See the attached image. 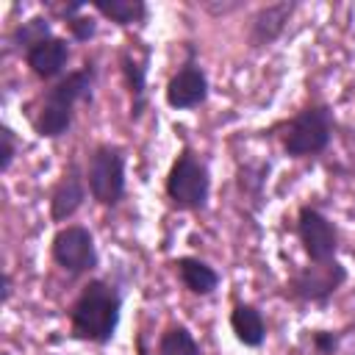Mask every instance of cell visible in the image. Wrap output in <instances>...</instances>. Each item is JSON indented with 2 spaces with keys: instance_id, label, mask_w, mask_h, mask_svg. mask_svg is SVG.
Masks as SVG:
<instances>
[{
  "instance_id": "3957f363",
  "label": "cell",
  "mask_w": 355,
  "mask_h": 355,
  "mask_svg": "<svg viewBox=\"0 0 355 355\" xmlns=\"http://www.w3.org/2000/svg\"><path fill=\"white\" fill-rule=\"evenodd\" d=\"M269 136H277L280 150L294 161L319 158L327 153L336 136V111L324 100H311L288 119L272 128Z\"/></svg>"
},
{
  "instance_id": "44dd1931",
  "label": "cell",
  "mask_w": 355,
  "mask_h": 355,
  "mask_svg": "<svg viewBox=\"0 0 355 355\" xmlns=\"http://www.w3.org/2000/svg\"><path fill=\"white\" fill-rule=\"evenodd\" d=\"M311 349L316 355H338L341 349V330H324V327H316L311 330Z\"/></svg>"
},
{
  "instance_id": "4fadbf2b",
  "label": "cell",
  "mask_w": 355,
  "mask_h": 355,
  "mask_svg": "<svg viewBox=\"0 0 355 355\" xmlns=\"http://www.w3.org/2000/svg\"><path fill=\"white\" fill-rule=\"evenodd\" d=\"M22 58L33 78H39L42 83H55L67 75V67L72 58V39L55 33V36L39 42L36 47H31Z\"/></svg>"
},
{
  "instance_id": "2e32d148",
  "label": "cell",
  "mask_w": 355,
  "mask_h": 355,
  "mask_svg": "<svg viewBox=\"0 0 355 355\" xmlns=\"http://www.w3.org/2000/svg\"><path fill=\"white\" fill-rule=\"evenodd\" d=\"M269 172H272V164H269V161H258V158L239 161V166H236V189H239L241 200H244L252 211H258V208L263 205Z\"/></svg>"
},
{
  "instance_id": "cb8c5ba5",
  "label": "cell",
  "mask_w": 355,
  "mask_h": 355,
  "mask_svg": "<svg viewBox=\"0 0 355 355\" xmlns=\"http://www.w3.org/2000/svg\"><path fill=\"white\" fill-rule=\"evenodd\" d=\"M202 8L208 11V14H230V11H236V8H241V3H202Z\"/></svg>"
},
{
  "instance_id": "ba28073f",
  "label": "cell",
  "mask_w": 355,
  "mask_h": 355,
  "mask_svg": "<svg viewBox=\"0 0 355 355\" xmlns=\"http://www.w3.org/2000/svg\"><path fill=\"white\" fill-rule=\"evenodd\" d=\"M211 94V80L205 67L200 64L194 42H183V61L180 67L169 75L164 86V100L172 111H194L208 103Z\"/></svg>"
},
{
  "instance_id": "d4e9b609",
  "label": "cell",
  "mask_w": 355,
  "mask_h": 355,
  "mask_svg": "<svg viewBox=\"0 0 355 355\" xmlns=\"http://www.w3.org/2000/svg\"><path fill=\"white\" fill-rule=\"evenodd\" d=\"M11 291H14V283H11V272L3 269V286H0V302L6 305L11 300Z\"/></svg>"
},
{
  "instance_id": "5b68a950",
  "label": "cell",
  "mask_w": 355,
  "mask_h": 355,
  "mask_svg": "<svg viewBox=\"0 0 355 355\" xmlns=\"http://www.w3.org/2000/svg\"><path fill=\"white\" fill-rule=\"evenodd\" d=\"M86 186L89 197L100 208H119L128 194V150L116 141H97L86 153Z\"/></svg>"
},
{
  "instance_id": "ffe728a7",
  "label": "cell",
  "mask_w": 355,
  "mask_h": 355,
  "mask_svg": "<svg viewBox=\"0 0 355 355\" xmlns=\"http://www.w3.org/2000/svg\"><path fill=\"white\" fill-rule=\"evenodd\" d=\"M64 25H67V31H69V39L78 42V44L92 42V39L97 36V31H100L97 17H92V14H86V11L78 14V17H72V19H67Z\"/></svg>"
},
{
  "instance_id": "7402d4cb",
  "label": "cell",
  "mask_w": 355,
  "mask_h": 355,
  "mask_svg": "<svg viewBox=\"0 0 355 355\" xmlns=\"http://www.w3.org/2000/svg\"><path fill=\"white\" fill-rule=\"evenodd\" d=\"M19 155V139L11 125H0V172L6 175L14 166V158Z\"/></svg>"
},
{
  "instance_id": "9c48e42d",
  "label": "cell",
  "mask_w": 355,
  "mask_h": 355,
  "mask_svg": "<svg viewBox=\"0 0 355 355\" xmlns=\"http://www.w3.org/2000/svg\"><path fill=\"white\" fill-rule=\"evenodd\" d=\"M294 233H297V241H300L308 263L336 261L338 244H341L338 225L322 208H316L311 202L300 205L297 208V216H294Z\"/></svg>"
},
{
  "instance_id": "52a82bcc",
  "label": "cell",
  "mask_w": 355,
  "mask_h": 355,
  "mask_svg": "<svg viewBox=\"0 0 355 355\" xmlns=\"http://www.w3.org/2000/svg\"><path fill=\"white\" fill-rule=\"evenodd\" d=\"M50 261L67 277H86L100 266V250L94 233L86 225H61L50 239Z\"/></svg>"
},
{
  "instance_id": "9a60e30c",
  "label": "cell",
  "mask_w": 355,
  "mask_h": 355,
  "mask_svg": "<svg viewBox=\"0 0 355 355\" xmlns=\"http://www.w3.org/2000/svg\"><path fill=\"white\" fill-rule=\"evenodd\" d=\"M227 324H230V333L233 338L247 347V349H258L266 344V316L263 311L255 305V302H236L230 308V316H227Z\"/></svg>"
},
{
  "instance_id": "277c9868",
  "label": "cell",
  "mask_w": 355,
  "mask_h": 355,
  "mask_svg": "<svg viewBox=\"0 0 355 355\" xmlns=\"http://www.w3.org/2000/svg\"><path fill=\"white\" fill-rule=\"evenodd\" d=\"M211 166L208 161L189 144L180 147L175 161L169 164V172L164 178V194L175 211L200 214L211 202Z\"/></svg>"
},
{
  "instance_id": "30bf717a",
  "label": "cell",
  "mask_w": 355,
  "mask_h": 355,
  "mask_svg": "<svg viewBox=\"0 0 355 355\" xmlns=\"http://www.w3.org/2000/svg\"><path fill=\"white\" fill-rule=\"evenodd\" d=\"M150 58L153 47L144 42H128L119 47L116 61H119V75L128 92V119L141 122V116L150 108V92H147V72H150Z\"/></svg>"
},
{
  "instance_id": "484cf974",
  "label": "cell",
  "mask_w": 355,
  "mask_h": 355,
  "mask_svg": "<svg viewBox=\"0 0 355 355\" xmlns=\"http://www.w3.org/2000/svg\"><path fill=\"white\" fill-rule=\"evenodd\" d=\"M0 355H11V352H0Z\"/></svg>"
},
{
  "instance_id": "6da1fadb",
  "label": "cell",
  "mask_w": 355,
  "mask_h": 355,
  "mask_svg": "<svg viewBox=\"0 0 355 355\" xmlns=\"http://www.w3.org/2000/svg\"><path fill=\"white\" fill-rule=\"evenodd\" d=\"M97 89V61L86 58L83 67L69 69L61 80L42 89V94L31 103L28 119L39 139H61L72 130L78 105L92 103Z\"/></svg>"
},
{
  "instance_id": "7c38bea8",
  "label": "cell",
  "mask_w": 355,
  "mask_h": 355,
  "mask_svg": "<svg viewBox=\"0 0 355 355\" xmlns=\"http://www.w3.org/2000/svg\"><path fill=\"white\" fill-rule=\"evenodd\" d=\"M294 11H297V3L294 0H275V3L258 6L250 14V19H247V44L252 50L272 47L286 33Z\"/></svg>"
},
{
  "instance_id": "5bb4252c",
  "label": "cell",
  "mask_w": 355,
  "mask_h": 355,
  "mask_svg": "<svg viewBox=\"0 0 355 355\" xmlns=\"http://www.w3.org/2000/svg\"><path fill=\"white\" fill-rule=\"evenodd\" d=\"M172 272H175L178 283L191 297H211V294H216V288L222 283V275L205 258H197V255H180V258H175L172 261Z\"/></svg>"
},
{
  "instance_id": "8992f818",
  "label": "cell",
  "mask_w": 355,
  "mask_h": 355,
  "mask_svg": "<svg viewBox=\"0 0 355 355\" xmlns=\"http://www.w3.org/2000/svg\"><path fill=\"white\" fill-rule=\"evenodd\" d=\"M347 280H349V269L338 258L327 263H305V266H297L286 277L280 297L297 305L327 308Z\"/></svg>"
},
{
  "instance_id": "7a4b0ae2",
  "label": "cell",
  "mask_w": 355,
  "mask_h": 355,
  "mask_svg": "<svg viewBox=\"0 0 355 355\" xmlns=\"http://www.w3.org/2000/svg\"><path fill=\"white\" fill-rule=\"evenodd\" d=\"M125 288L111 277H89L72 305L67 308L69 336L75 341H86L94 347H105L114 341L122 322Z\"/></svg>"
},
{
  "instance_id": "d6986e66",
  "label": "cell",
  "mask_w": 355,
  "mask_h": 355,
  "mask_svg": "<svg viewBox=\"0 0 355 355\" xmlns=\"http://www.w3.org/2000/svg\"><path fill=\"white\" fill-rule=\"evenodd\" d=\"M153 355H202V347H200V341L194 338V333L186 324L172 322V324H166L161 330Z\"/></svg>"
},
{
  "instance_id": "e0dca14e",
  "label": "cell",
  "mask_w": 355,
  "mask_h": 355,
  "mask_svg": "<svg viewBox=\"0 0 355 355\" xmlns=\"http://www.w3.org/2000/svg\"><path fill=\"white\" fill-rule=\"evenodd\" d=\"M94 14L105 17L116 28H144L150 19V6L144 0H94Z\"/></svg>"
},
{
  "instance_id": "603a6c76",
  "label": "cell",
  "mask_w": 355,
  "mask_h": 355,
  "mask_svg": "<svg viewBox=\"0 0 355 355\" xmlns=\"http://www.w3.org/2000/svg\"><path fill=\"white\" fill-rule=\"evenodd\" d=\"M338 330H341V349H338V355H355V322H349V324H344Z\"/></svg>"
},
{
  "instance_id": "ac0fdd59",
  "label": "cell",
  "mask_w": 355,
  "mask_h": 355,
  "mask_svg": "<svg viewBox=\"0 0 355 355\" xmlns=\"http://www.w3.org/2000/svg\"><path fill=\"white\" fill-rule=\"evenodd\" d=\"M55 36L53 33V19L47 14H36V17H28L25 22H17L11 31H8V47L17 50L19 55H25L31 47H36L39 42Z\"/></svg>"
},
{
  "instance_id": "8fae6325",
  "label": "cell",
  "mask_w": 355,
  "mask_h": 355,
  "mask_svg": "<svg viewBox=\"0 0 355 355\" xmlns=\"http://www.w3.org/2000/svg\"><path fill=\"white\" fill-rule=\"evenodd\" d=\"M89 200V186H86V172L80 166L78 158H69L58 175V180L53 183L50 189V200H47V208H50V222H55L58 227L61 225H69V219L83 208V202Z\"/></svg>"
}]
</instances>
